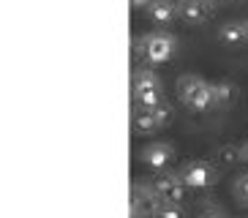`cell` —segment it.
Wrapping results in <instances>:
<instances>
[{"label":"cell","mask_w":248,"mask_h":218,"mask_svg":"<svg viewBox=\"0 0 248 218\" xmlns=\"http://www.w3.org/2000/svg\"><path fill=\"white\" fill-rule=\"evenodd\" d=\"M164 90V82L153 68H137L131 77V95H142V93H158Z\"/></svg>","instance_id":"9"},{"label":"cell","mask_w":248,"mask_h":218,"mask_svg":"<svg viewBox=\"0 0 248 218\" xmlns=\"http://www.w3.org/2000/svg\"><path fill=\"white\" fill-rule=\"evenodd\" d=\"M180 177L186 180V186H188L191 191H207V188H213V186L218 183V169L213 167L210 161L197 158V161L183 164Z\"/></svg>","instance_id":"4"},{"label":"cell","mask_w":248,"mask_h":218,"mask_svg":"<svg viewBox=\"0 0 248 218\" xmlns=\"http://www.w3.org/2000/svg\"><path fill=\"white\" fill-rule=\"evenodd\" d=\"M134 98V107H158V104H164L167 98H164V90H158V93H142V95H131Z\"/></svg>","instance_id":"15"},{"label":"cell","mask_w":248,"mask_h":218,"mask_svg":"<svg viewBox=\"0 0 248 218\" xmlns=\"http://www.w3.org/2000/svg\"><path fill=\"white\" fill-rule=\"evenodd\" d=\"M164 199L158 196L155 186L150 183H134L131 186V218H155Z\"/></svg>","instance_id":"5"},{"label":"cell","mask_w":248,"mask_h":218,"mask_svg":"<svg viewBox=\"0 0 248 218\" xmlns=\"http://www.w3.org/2000/svg\"><path fill=\"white\" fill-rule=\"evenodd\" d=\"M216 164L218 167H237V164H243L240 145H218V150H216Z\"/></svg>","instance_id":"12"},{"label":"cell","mask_w":248,"mask_h":218,"mask_svg":"<svg viewBox=\"0 0 248 218\" xmlns=\"http://www.w3.org/2000/svg\"><path fill=\"white\" fill-rule=\"evenodd\" d=\"M218 41L224 44V47H243L246 41V25H243V19H229L224 22L218 28Z\"/></svg>","instance_id":"11"},{"label":"cell","mask_w":248,"mask_h":218,"mask_svg":"<svg viewBox=\"0 0 248 218\" xmlns=\"http://www.w3.org/2000/svg\"><path fill=\"white\" fill-rule=\"evenodd\" d=\"M199 218H229V216H226L221 207H207V210L199 213Z\"/></svg>","instance_id":"17"},{"label":"cell","mask_w":248,"mask_h":218,"mask_svg":"<svg viewBox=\"0 0 248 218\" xmlns=\"http://www.w3.org/2000/svg\"><path fill=\"white\" fill-rule=\"evenodd\" d=\"M172 120V107L167 101L158 107H134L131 115V125L137 134H153V131L164 128Z\"/></svg>","instance_id":"3"},{"label":"cell","mask_w":248,"mask_h":218,"mask_svg":"<svg viewBox=\"0 0 248 218\" xmlns=\"http://www.w3.org/2000/svg\"><path fill=\"white\" fill-rule=\"evenodd\" d=\"M234 101V85L232 82H213V107H229Z\"/></svg>","instance_id":"13"},{"label":"cell","mask_w":248,"mask_h":218,"mask_svg":"<svg viewBox=\"0 0 248 218\" xmlns=\"http://www.w3.org/2000/svg\"><path fill=\"white\" fill-rule=\"evenodd\" d=\"M243 25H246V41H248V19H243Z\"/></svg>","instance_id":"20"},{"label":"cell","mask_w":248,"mask_h":218,"mask_svg":"<svg viewBox=\"0 0 248 218\" xmlns=\"http://www.w3.org/2000/svg\"><path fill=\"white\" fill-rule=\"evenodd\" d=\"M147 3H150V0H131V6H134V8H145Z\"/></svg>","instance_id":"19"},{"label":"cell","mask_w":248,"mask_h":218,"mask_svg":"<svg viewBox=\"0 0 248 218\" xmlns=\"http://www.w3.org/2000/svg\"><path fill=\"white\" fill-rule=\"evenodd\" d=\"M240 156H243V164L248 167V139H246V142L240 145Z\"/></svg>","instance_id":"18"},{"label":"cell","mask_w":248,"mask_h":218,"mask_svg":"<svg viewBox=\"0 0 248 218\" xmlns=\"http://www.w3.org/2000/svg\"><path fill=\"white\" fill-rule=\"evenodd\" d=\"M175 52H177V41L167 30H153V33H145V36L134 38V55L150 65L169 63L175 58Z\"/></svg>","instance_id":"1"},{"label":"cell","mask_w":248,"mask_h":218,"mask_svg":"<svg viewBox=\"0 0 248 218\" xmlns=\"http://www.w3.org/2000/svg\"><path fill=\"white\" fill-rule=\"evenodd\" d=\"M153 186H155V191H158V196L164 202H183V199H186V191H188V186H186V180L180 177V172L161 174Z\"/></svg>","instance_id":"8"},{"label":"cell","mask_w":248,"mask_h":218,"mask_svg":"<svg viewBox=\"0 0 248 218\" xmlns=\"http://www.w3.org/2000/svg\"><path fill=\"white\" fill-rule=\"evenodd\" d=\"M139 161L147 164L150 169H167L175 161V147L169 142H150L139 150Z\"/></svg>","instance_id":"6"},{"label":"cell","mask_w":248,"mask_h":218,"mask_svg":"<svg viewBox=\"0 0 248 218\" xmlns=\"http://www.w3.org/2000/svg\"><path fill=\"white\" fill-rule=\"evenodd\" d=\"M145 14L155 25H169L177 16V0H150L145 6Z\"/></svg>","instance_id":"10"},{"label":"cell","mask_w":248,"mask_h":218,"mask_svg":"<svg viewBox=\"0 0 248 218\" xmlns=\"http://www.w3.org/2000/svg\"><path fill=\"white\" fill-rule=\"evenodd\" d=\"M155 218H186V210H183L180 202H164L155 213Z\"/></svg>","instance_id":"16"},{"label":"cell","mask_w":248,"mask_h":218,"mask_svg":"<svg viewBox=\"0 0 248 218\" xmlns=\"http://www.w3.org/2000/svg\"><path fill=\"white\" fill-rule=\"evenodd\" d=\"M177 95L191 112H207L213 107V82L199 74H183L177 79Z\"/></svg>","instance_id":"2"},{"label":"cell","mask_w":248,"mask_h":218,"mask_svg":"<svg viewBox=\"0 0 248 218\" xmlns=\"http://www.w3.org/2000/svg\"><path fill=\"white\" fill-rule=\"evenodd\" d=\"M213 0H177V16L188 25H202L213 16Z\"/></svg>","instance_id":"7"},{"label":"cell","mask_w":248,"mask_h":218,"mask_svg":"<svg viewBox=\"0 0 248 218\" xmlns=\"http://www.w3.org/2000/svg\"><path fill=\"white\" fill-rule=\"evenodd\" d=\"M232 194H234V199H237V204L248 207V172H240L232 180Z\"/></svg>","instance_id":"14"}]
</instances>
